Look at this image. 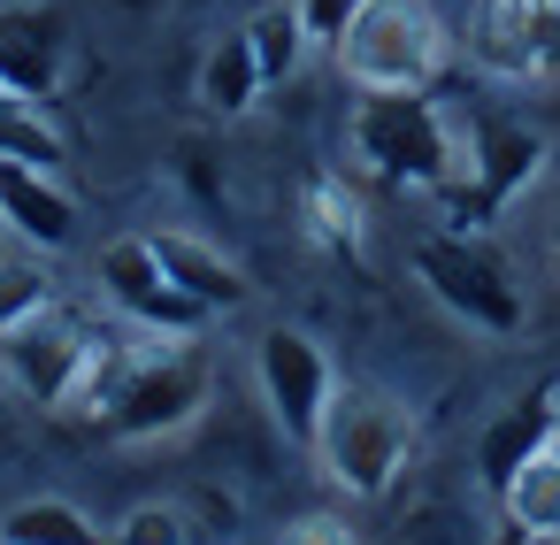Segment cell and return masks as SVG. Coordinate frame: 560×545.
I'll list each match as a JSON object with an SVG mask.
<instances>
[{
	"label": "cell",
	"mask_w": 560,
	"mask_h": 545,
	"mask_svg": "<svg viewBox=\"0 0 560 545\" xmlns=\"http://www.w3.org/2000/svg\"><path fill=\"white\" fill-rule=\"evenodd\" d=\"M0 537H9V545H108V530H93V514L70 507V499L9 507V514H0Z\"/></svg>",
	"instance_id": "17"
},
{
	"label": "cell",
	"mask_w": 560,
	"mask_h": 545,
	"mask_svg": "<svg viewBox=\"0 0 560 545\" xmlns=\"http://www.w3.org/2000/svg\"><path fill=\"white\" fill-rule=\"evenodd\" d=\"M483 545H537V537H529V530H522V522H499V530H491V537H483Z\"/></svg>",
	"instance_id": "24"
},
{
	"label": "cell",
	"mask_w": 560,
	"mask_h": 545,
	"mask_svg": "<svg viewBox=\"0 0 560 545\" xmlns=\"http://www.w3.org/2000/svg\"><path fill=\"white\" fill-rule=\"evenodd\" d=\"M315 453H323V468H330L338 491H353V499H384V491L399 484L407 453H415V415H407L392 392L346 384V392H330V407H323Z\"/></svg>",
	"instance_id": "3"
},
{
	"label": "cell",
	"mask_w": 560,
	"mask_h": 545,
	"mask_svg": "<svg viewBox=\"0 0 560 545\" xmlns=\"http://www.w3.org/2000/svg\"><path fill=\"white\" fill-rule=\"evenodd\" d=\"M292 9H300V24H307V47H330V55H338V39L361 24L369 0H292Z\"/></svg>",
	"instance_id": "22"
},
{
	"label": "cell",
	"mask_w": 560,
	"mask_h": 545,
	"mask_svg": "<svg viewBox=\"0 0 560 545\" xmlns=\"http://www.w3.org/2000/svg\"><path fill=\"white\" fill-rule=\"evenodd\" d=\"M154 254H162V269L208 308V315H223V308H238L254 285H246V269L231 262V254H215L208 239H192V231H154Z\"/></svg>",
	"instance_id": "14"
},
{
	"label": "cell",
	"mask_w": 560,
	"mask_h": 545,
	"mask_svg": "<svg viewBox=\"0 0 560 545\" xmlns=\"http://www.w3.org/2000/svg\"><path fill=\"white\" fill-rule=\"evenodd\" d=\"M39 308H55V300H47V277H39L32 262H9V254H0V331L32 323Z\"/></svg>",
	"instance_id": "21"
},
{
	"label": "cell",
	"mask_w": 560,
	"mask_h": 545,
	"mask_svg": "<svg viewBox=\"0 0 560 545\" xmlns=\"http://www.w3.org/2000/svg\"><path fill=\"white\" fill-rule=\"evenodd\" d=\"M261 93H269V78H261L254 39H246V24H238V32H223V39L200 55V101H208L215 116H246Z\"/></svg>",
	"instance_id": "15"
},
{
	"label": "cell",
	"mask_w": 560,
	"mask_h": 545,
	"mask_svg": "<svg viewBox=\"0 0 560 545\" xmlns=\"http://www.w3.org/2000/svg\"><path fill=\"white\" fill-rule=\"evenodd\" d=\"M338 70L361 93H430L445 70V24L430 0H369L338 39Z\"/></svg>",
	"instance_id": "5"
},
{
	"label": "cell",
	"mask_w": 560,
	"mask_h": 545,
	"mask_svg": "<svg viewBox=\"0 0 560 545\" xmlns=\"http://www.w3.org/2000/svg\"><path fill=\"white\" fill-rule=\"evenodd\" d=\"M552 453H560V422H552Z\"/></svg>",
	"instance_id": "27"
},
{
	"label": "cell",
	"mask_w": 560,
	"mask_h": 545,
	"mask_svg": "<svg viewBox=\"0 0 560 545\" xmlns=\"http://www.w3.org/2000/svg\"><path fill=\"white\" fill-rule=\"evenodd\" d=\"M0 154H9V162H39V170H62V131L47 124V108L0 101Z\"/></svg>",
	"instance_id": "19"
},
{
	"label": "cell",
	"mask_w": 560,
	"mask_h": 545,
	"mask_svg": "<svg viewBox=\"0 0 560 545\" xmlns=\"http://www.w3.org/2000/svg\"><path fill=\"white\" fill-rule=\"evenodd\" d=\"M0 231H16V239L39 246V254H62V246L78 239V200H70V185H62L55 170H39V162H9V154H0Z\"/></svg>",
	"instance_id": "11"
},
{
	"label": "cell",
	"mask_w": 560,
	"mask_h": 545,
	"mask_svg": "<svg viewBox=\"0 0 560 545\" xmlns=\"http://www.w3.org/2000/svg\"><path fill=\"white\" fill-rule=\"evenodd\" d=\"M208 384H215V369H208V353H131V369L116 376V392H108V407H101V422H108V438H124V445H154V438H177L200 407H208Z\"/></svg>",
	"instance_id": "6"
},
{
	"label": "cell",
	"mask_w": 560,
	"mask_h": 545,
	"mask_svg": "<svg viewBox=\"0 0 560 545\" xmlns=\"http://www.w3.org/2000/svg\"><path fill=\"white\" fill-rule=\"evenodd\" d=\"M101 292H108L116 315H131V323L154 331V338H192V331L208 323V308L162 269L154 239H108V246H101Z\"/></svg>",
	"instance_id": "8"
},
{
	"label": "cell",
	"mask_w": 560,
	"mask_h": 545,
	"mask_svg": "<svg viewBox=\"0 0 560 545\" xmlns=\"http://www.w3.org/2000/svg\"><path fill=\"white\" fill-rule=\"evenodd\" d=\"M468 55L506 85L560 78V0H476Z\"/></svg>",
	"instance_id": "7"
},
{
	"label": "cell",
	"mask_w": 560,
	"mask_h": 545,
	"mask_svg": "<svg viewBox=\"0 0 560 545\" xmlns=\"http://www.w3.org/2000/svg\"><path fill=\"white\" fill-rule=\"evenodd\" d=\"M300 239L323 246L330 262H361V246H369V208H361V193H353L338 170L307 177V193H300Z\"/></svg>",
	"instance_id": "13"
},
{
	"label": "cell",
	"mask_w": 560,
	"mask_h": 545,
	"mask_svg": "<svg viewBox=\"0 0 560 545\" xmlns=\"http://www.w3.org/2000/svg\"><path fill=\"white\" fill-rule=\"evenodd\" d=\"M537 177H545V131H529L506 108H476V116H460V170L438 200H445L453 223H491Z\"/></svg>",
	"instance_id": "4"
},
{
	"label": "cell",
	"mask_w": 560,
	"mask_h": 545,
	"mask_svg": "<svg viewBox=\"0 0 560 545\" xmlns=\"http://www.w3.org/2000/svg\"><path fill=\"white\" fill-rule=\"evenodd\" d=\"M499 514L522 522L529 537H552L560 530V453L545 445L537 461H522L506 484H499Z\"/></svg>",
	"instance_id": "16"
},
{
	"label": "cell",
	"mask_w": 560,
	"mask_h": 545,
	"mask_svg": "<svg viewBox=\"0 0 560 545\" xmlns=\"http://www.w3.org/2000/svg\"><path fill=\"white\" fill-rule=\"evenodd\" d=\"M70 70V16L55 0H0V85L24 108H47Z\"/></svg>",
	"instance_id": "10"
},
{
	"label": "cell",
	"mask_w": 560,
	"mask_h": 545,
	"mask_svg": "<svg viewBox=\"0 0 560 545\" xmlns=\"http://www.w3.org/2000/svg\"><path fill=\"white\" fill-rule=\"evenodd\" d=\"M415 277L430 285V300H438L445 315H460V323L483 331V338H514V331L529 323V292H522L514 262H506L483 231H460V223L430 231V239L415 246Z\"/></svg>",
	"instance_id": "2"
},
{
	"label": "cell",
	"mask_w": 560,
	"mask_h": 545,
	"mask_svg": "<svg viewBox=\"0 0 560 545\" xmlns=\"http://www.w3.org/2000/svg\"><path fill=\"white\" fill-rule=\"evenodd\" d=\"M353 154L384 185L445 193L453 170H460V116H445L430 93H361V108H353Z\"/></svg>",
	"instance_id": "1"
},
{
	"label": "cell",
	"mask_w": 560,
	"mask_h": 545,
	"mask_svg": "<svg viewBox=\"0 0 560 545\" xmlns=\"http://www.w3.org/2000/svg\"><path fill=\"white\" fill-rule=\"evenodd\" d=\"M277 545H353V530H346L338 514H300V522H284Z\"/></svg>",
	"instance_id": "23"
},
{
	"label": "cell",
	"mask_w": 560,
	"mask_h": 545,
	"mask_svg": "<svg viewBox=\"0 0 560 545\" xmlns=\"http://www.w3.org/2000/svg\"><path fill=\"white\" fill-rule=\"evenodd\" d=\"M254 369H261V399H269L277 430H284V438H300V445H315L323 407H330V392H338L330 353H323L307 331L269 323V331H261V346H254Z\"/></svg>",
	"instance_id": "9"
},
{
	"label": "cell",
	"mask_w": 560,
	"mask_h": 545,
	"mask_svg": "<svg viewBox=\"0 0 560 545\" xmlns=\"http://www.w3.org/2000/svg\"><path fill=\"white\" fill-rule=\"evenodd\" d=\"M537 545H560V530H552V537H537Z\"/></svg>",
	"instance_id": "26"
},
{
	"label": "cell",
	"mask_w": 560,
	"mask_h": 545,
	"mask_svg": "<svg viewBox=\"0 0 560 545\" xmlns=\"http://www.w3.org/2000/svg\"><path fill=\"white\" fill-rule=\"evenodd\" d=\"M200 530H192V514L185 507H170V499H147V507H131L124 522H116V537L108 545H192Z\"/></svg>",
	"instance_id": "20"
},
{
	"label": "cell",
	"mask_w": 560,
	"mask_h": 545,
	"mask_svg": "<svg viewBox=\"0 0 560 545\" xmlns=\"http://www.w3.org/2000/svg\"><path fill=\"white\" fill-rule=\"evenodd\" d=\"M0 545H9V537H0Z\"/></svg>",
	"instance_id": "28"
},
{
	"label": "cell",
	"mask_w": 560,
	"mask_h": 545,
	"mask_svg": "<svg viewBox=\"0 0 560 545\" xmlns=\"http://www.w3.org/2000/svg\"><path fill=\"white\" fill-rule=\"evenodd\" d=\"M246 39H254V62H261V78H269V85L300 78V55H307V24H300V9H292V0H269V9H254Z\"/></svg>",
	"instance_id": "18"
},
{
	"label": "cell",
	"mask_w": 560,
	"mask_h": 545,
	"mask_svg": "<svg viewBox=\"0 0 560 545\" xmlns=\"http://www.w3.org/2000/svg\"><path fill=\"white\" fill-rule=\"evenodd\" d=\"M552 262H560V216H552Z\"/></svg>",
	"instance_id": "25"
},
{
	"label": "cell",
	"mask_w": 560,
	"mask_h": 545,
	"mask_svg": "<svg viewBox=\"0 0 560 545\" xmlns=\"http://www.w3.org/2000/svg\"><path fill=\"white\" fill-rule=\"evenodd\" d=\"M552 422H560V384H529L514 407H499V415L483 422V438H476V468H483V484L499 491L522 461H537V453L552 445Z\"/></svg>",
	"instance_id": "12"
}]
</instances>
